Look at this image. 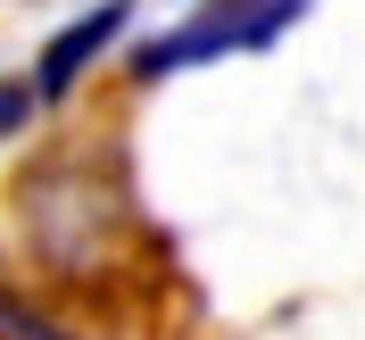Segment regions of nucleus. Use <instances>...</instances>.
I'll list each match as a JSON object with an SVG mask.
<instances>
[{
	"mask_svg": "<svg viewBox=\"0 0 365 340\" xmlns=\"http://www.w3.org/2000/svg\"><path fill=\"white\" fill-rule=\"evenodd\" d=\"M17 216H25V241L58 282H91V266H108V249L125 241V191L100 182L83 158H50L42 175L17 182Z\"/></svg>",
	"mask_w": 365,
	"mask_h": 340,
	"instance_id": "obj_1",
	"label": "nucleus"
},
{
	"mask_svg": "<svg viewBox=\"0 0 365 340\" xmlns=\"http://www.w3.org/2000/svg\"><path fill=\"white\" fill-rule=\"evenodd\" d=\"M307 9H316V0H191L175 25H158V34L133 42L125 75H133V83H175V75H191V67L257 58V50H274Z\"/></svg>",
	"mask_w": 365,
	"mask_h": 340,
	"instance_id": "obj_2",
	"label": "nucleus"
},
{
	"mask_svg": "<svg viewBox=\"0 0 365 340\" xmlns=\"http://www.w3.org/2000/svg\"><path fill=\"white\" fill-rule=\"evenodd\" d=\"M133 9H141V0H91V9H75V17L34 50V67H25V75H34V100H42V108H67L75 91L91 83V67L133 34Z\"/></svg>",
	"mask_w": 365,
	"mask_h": 340,
	"instance_id": "obj_3",
	"label": "nucleus"
},
{
	"mask_svg": "<svg viewBox=\"0 0 365 340\" xmlns=\"http://www.w3.org/2000/svg\"><path fill=\"white\" fill-rule=\"evenodd\" d=\"M0 340H83L58 307H42L34 291H17V282H0Z\"/></svg>",
	"mask_w": 365,
	"mask_h": 340,
	"instance_id": "obj_4",
	"label": "nucleus"
},
{
	"mask_svg": "<svg viewBox=\"0 0 365 340\" xmlns=\"http://www.w3.org/2000/svg\"><path fill=\"white\" fill-rule=\"evenodd\" d=\"M42 116L34 100V75H0V141H25V125Z\"/></svg>",
	"mask_w": 365,
	"mask_h": 340,
	"instance_id": "obj_5",
	"label": "nucleus"
}]
</instances>
